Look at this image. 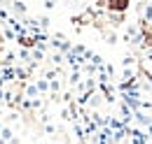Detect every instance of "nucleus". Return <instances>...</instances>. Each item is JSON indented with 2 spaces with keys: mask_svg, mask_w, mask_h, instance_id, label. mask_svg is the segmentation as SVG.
I'll return each mask as SVG.
<instances>
[{
  "mask_svg": "<svg viewBox=\"0 0 152 144\" xmlns=\"http://www.w3.org/2000/svg\"><path fill=\"white\" fill-rule=\"evenodd\" d=\"M108 9L110 12H126L129 9V0H108Z\"/></svg>",
  "mask_w": 152,
  "mask_h": 144,
  "instance_id": "1",
  "label": "nucleus"
},
{
  "mask_svg": "<svg viewBox=\"0 0 152 144\" xmlns=\"http://www.w3.org/2000/svg\"><path fill=\"white\" fill-rule=\"evenodd\" d=\"M19 44H21V47H33V44H35V40H33V37L21 35V37H19Z\"/></svg>",
  "mask_w": 152,
  "mask_h": 144,
  "instance_id": "2",
  "label": "nucleus"
}]
</instances>
